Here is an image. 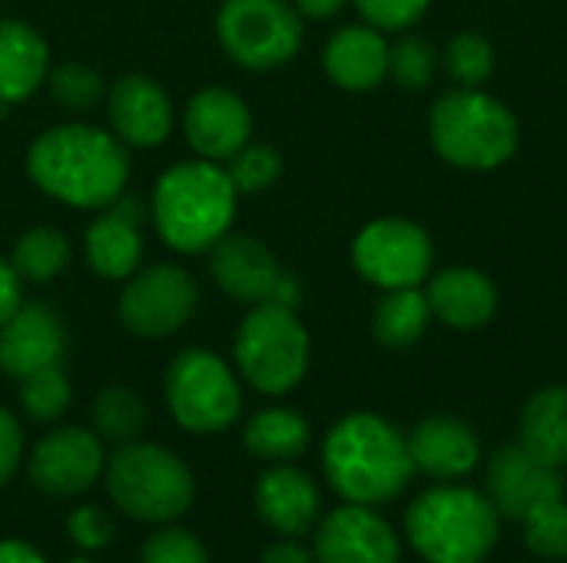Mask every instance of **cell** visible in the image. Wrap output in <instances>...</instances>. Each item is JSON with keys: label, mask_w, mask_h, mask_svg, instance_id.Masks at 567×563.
<instances>
[{"label": "cell", "mask_w": 567, "mask_h": 563, "mask_svg": "<svg viewBox=\"0 0 567 563\" xmlns=\"http://www.w3.org/2000/svg\"><path fill=\"white\" fill-rule=\"evenodd\" d=\"M27 471L43 498L73 501L103 478L106 445L93 428L60 425L33 445Z\"/></svg>", "instance_id": "12"}, {"label": "cell", "mask_w": 567, "mask_h": 563, "mask_svg": "<svg viewBox=\"0 0 567 563\" xmlns=\"http://www.w3.org/2000/svg\"><path fill=\"white\" fill-rule=\"evenodd\" d=\"M179 133L189 143L193 156L213 159V163H229L256 129L252 110L243 93L209 83L199 86L186 106L179 110Z\"/></svg>", "instance_id": "15"}, {"label": "cell", "mask_w": 567, "mask_h": 563, "mask_svg": "<svg viewBox=\"0 0 567 563\" xmlns=\"http://www.w3.org/2000/svg\"><path fill=\"white\" fill-rule=\"evenodd\" d=\"M243 445L262 465H289L309 451L312 425L296 408L269 405L243 425Z\"/></svg>", "instance_id": "25"}, {"label": "cell", "mask_w": 567, "mask_h": 563, "mask_svg": "<svg viewBox=\"0 0 567 563\" xmlns=\"http://www.w3.org/2000/svg\"><path fill=\"white\" fill-rule=\"evenodd\" d=\"M322 475L346 504H389L415 478L409 435L375 411H352L326 431Z\"/></svg>", "instance_id": "3"}, {"label": "cell", "mask_w": 567, "mask_h": 563, "mask_svg": "<svg viewBox=\"0 0 567 563\" xmlns=\"http://www.w3.org/2000/svg\"><path fill=\"white\" fill-rule=\"evenodd\" d=\"M259 563H316V554L299 538H279L259 554Z\"/></svg>", "instance_id": "41"}, {"label": "cell", "mask_w": 567, "mask_h": 563, "mask_svg": "<svg viewBox=\"0 0 567 563\" xmlns=\"http://www.w3.org/2000/svg\"><path fill=\"white\" fill-rule=\"evenodd\" d=\"M518 445L551 468L567 465V388L548 385L538 388L518 418Z\"/></svg>", "instance_id": "26"}, {"label": "cell", "mask_w": 567, "mask_h": 563, "mask_svg": "<svg viewBox=\"0 0 567 563\" xmlns=\"http://www.w3.org/2000/svg\"><path fill=\"white\" fill-rule=\"evenodd\" d=\"M20 302H23V279L13 272L10 259L0 256V325L17 312Z\"/></svg>", "instance_id": "40"}, {"label": "cell", "mask_w": 567, "mask_h": 563, "mask_svg": "<svg viewBox=\"0 0 567 563\" xmlns=\"http://www.w3.org/2000/svg\"><path fill=\"white\" fill-rule=\"evenodd\" d=\"M362 23L382 30V33H405L415 27L432 0H352Z\"/></svg>", "instance_id": "37"}, {"label": "cell", "mask_w": 567, "mask_h": 563, "mask_svg": "<svg viewBox=\"0 0 567 563\" xmlns=\"http://www.w3.org/2000/svg\"><path fill=\"white\" fill-rule=\"evenodd\" d=\"M169 418L189 435H223L243 415V378L213 348H179L163 375Z\"/></svg>", "instance_id": "8"}, {"label": "cell", "mask_w": 567, "mask_h": 563, "mask_svg": "<svg viewBox=\"0 0 567 563\" xmlns=\"http://www.w3.org/2000/svg\"><path fill=\"white\" fill-rule=\"evenodd\" d=\"M146 199H136L123 192L106 209L90 212V222L83 229V259L90 272L103 282H123L130 279L146 256Z\"/></svg>", "instance_id": "14"}, {"label": "cell", "mask_w": 567, "mask_h": 563, "mask_svg": "<svg viewBox=\"0 0 567 563\" xmlns=\"http://www.w3.org/2000/svg\"><path fill=\"white\" fill-rule=\"evenodd\" d=\"M346 3L349 0H292L302 20H332L336 13H342Z\"/></svg>", "instance_id": "43"}, {"label": "cell", "mask_w": 567, "mask_h": 563, "mask_svg": "<svg viewBox=\"0 0 567 563\" xmlns=\"http://www.w3.org/2000/svg\"><path fill=\"white\" fill-rule=\"evenodd\" d=\"M439 73V53L429 40L405 33L389 46V76L402 90H425Z\"/></svg>", "instance_id": "35"}, {"label": "cell", "mask_w": 567, "mask_h": 563, "mask_svg": "<svg viewBox=\"0 0 567 563\" xmlns=\"http://www.w3.org/2000/svg\"><path fill=\"white\" fill-rule=\"evenodd\" d=\"M316 563H402V538L369 504H346L319 518Z\"/></svg>", "instance_id": "16"}, {"label": "cell", "mask_w": 567, "mask_h": 563, "mask_svg": "<svg viewBox=\"0 0 567 563\" xmlns=\"http://www.w3.org/2000/svg\"><path fill=\"white\" fill-rule=\"evenodd\" d=\"M409 455L419 475L452 484L465 481L482 465V441L468 421L455 415H429L412 428Z\"/></svg>", "instance_id": "21"}, {"label": "cell", "mask_w": 567, "mask_h": 563, "mask_svg": "<svg viewBox=\"0 0 567 563\" xmlns=\"http://www.w3.org/2000/svg\"><path fill=\"white\" fill-rule=\"evenodd\" d=\"M522 538L535 561L561 563L567 561V501L551 498L538 508H532L522 518Z\"/></svg>", "instance_id": "32"}, {"label": "cell", "mask_w": 567, "mask_h": 563, "mask_svg": "<svg viewBox=\"0 0 567 563\" xmlns=\"http://www.w3.org/2000/svg\"><path fill=\"white\" fill-rule=\"evenodd\" d=\"M236 192L239 196H259V192H269L279 176H282V156L276 146L269 143H256L249 139L229 163H223Z\"/></svg>", "instance_id": "34"}, {"label": "cell", "mask_w": 567, "mask_h": 563, "mask_svg": "<svg viewBox=\"0 0 567 563\" xmlns=\"http://www.w3.org/2000/svg\"><path fill=\"white\" fill-rule=\"evenodd\" d=\"M409 548L425 563H485L502 538V514L485 491L458 481L422 491L402 521Z\"/></svg>", "instance_id": "4"}, {"label": "cell", "mask_w": 567, "mask_h": 563, "mask_svg": "<svg viewBox=\"0 0 567 563\" xmlns=\"http://www.w3.org/2000/svg\"><path fill=\"white\" fill-rule=\"evenodd\" d=\"M239 199L223 163L189 156L153 179L146 196L150 229L179 256H206L236 229Z\"/></svg>", "instance_id": "2"}, {"label": "cell", "mask_w": 567, "mask_h": 563, "mask_svg": "<svg viewBox=\"0 0 567 563\" xmlns=\"http://www.w3.org/2000/svg\"><path fill=\"white\" fill-rule=\"evenodd\" d=\"M27 179L53 202L96 212L130 189V149L96 123L70 116L40 129L23 153Z\"/></svg>", "instance_id": "1"}, {"label": "cell", "mask_w": 567, "mask_h": 563, "mask_svg": "<svg viewBox=\"0 0 567 563\" xmlns=\"http://www.w3.org/2000/svg\"><path fill=\"white\" fill-rule=\"evenodd\" d=\"M43 90L50 93V100L66 116L93 113L106 100V80H103V73L96 66L83 63V60H60V63H53L50 73H47Z\"/></svg>", "instance_id": "30"}, {"label": "cell", "mask_w": 567, "mask_h": 563, "mask_svg": "<svg viewBox=\"0 0 567 563\" xmlns=\"http://www.w3.org/2000/svg\"><path fill=\"white\" fill-rule=\"evenodd\" d=\"M252 504L259 521L276 531L279 538H302L309 531H316L319 518H322V494L316 488V481L289 465H269L252 488Z\"/></svg>", "instance_id": "20"}, {"label": "cell", "mask_w": 567, "mask_h": 563, "mask_svg": "<svg viewBox=\"0 0 567 563\" xmlns=\"http://www.w3.org/2000/svg\"><path fill=\"white\" fill-rule=\"evenodd\" d=\"M206 272L213 285L236 305H262L276 299L286 275L276 252L252 232H226L206 252Z\"/></svg>", "instance_id": "17"}, {"label": "cell", "mask_w": 567, "mask_h": 563, "mask_svg": "<svg viewBox=\"0 0 567 563\" xmlns=\"http://www.w3.org/2000/svg\"><path fill=\"white\" fill-rule=\"evenodd\" d=\"M110 501L133 521L169 524L183 518L196 501V478L189 465L153 441L120 445L106 461Z\"/></svg>", "instance_id": "7"}, {"label": "cell", "mask_w": 567, "mask_h": 563, "mask_svg": "<svg viewBox=\"0 0 567 563\" xmlns=\"http://www.w3.org/2000/svg\"><path fill=\"white\" fill-rule=\"evenodd\" d=\"M150 425V408L146 402L126 388V385H110L96 392L90 405V428L103 438V445H130L140 441Z\"/></svg>", "instance_id": "29"}, {"label": "cell", "mask_w": 567, "mask_h": 563, "mask_svg": "<svg viewBox=\"0 0 567 563\" xmlns=\"http://www.w3.org/2000/svg\"><path fill=\"white\" fill-rule=\"evenodd\" d=\"M485 494L508 521H522L532 508L561 498V471L528 455L522 445H505L485 465Z\"/></svg>", "instance_id": "18"}, {"label": "cell", "mask_w": 567, "mask_h": 563, "mask_svg": "<svg viewBox=\"0 0 567 563\" xmlns=\"http://www.w3.org/2000/svg\"><path fill=\"white\" fill-rule=\"evenodd\" d=\"M525 563H528V561H525Z\"/></svg>", "instance_id": "45"}, {"label": "cell", "mask_w": 567, "mask_h": 563, "mask_svg": "<svg viewBox=\"0 0 567 563\" xmlns=\"http://www.w3.org/2000/svg\"><path fill=\"white\" fill-rule=\"evenodd\" d=\"M66 538H70L73 548H80V551H86V554H96V551H103V548L113 544L116 524H113V518H110L103 508H96V504H80V508H73L70 518H66Z\"/></svg>", "instance_id": "38"}, {"label": "cell", "mask_w": 567, "mask_h": 563, "mask_svg": "<svg viewBox=\"0 0 567 563\" xmlns=\"http://www.w3.org/2000/svg\"><path fill=\"white\" fill-rule=\"evenodd\" d=\"M445 70L458 86H485L495 73V46L485 33L462 30L445 46Z\"/></svg>", "instance_id": "33"}, {"label": "cell", "mask_w": 567, "mask_h": 563, "mask_svg": "<svg viewBox=\"0 0 567 563\" xmlns=\"http://www.w3.org/2000/svg\"><path fill=\"white\" fill-rule=\"evenodd\" d=\"M429 139L449 166L488 173L518 153L522 126L498 96L482 86H455L432 103Z\"/></svg>", "instance_id": "5"}, {"label": "cell", "mask_w": 567, "mask_h": 563, "mask_svg": "<svg viewBox=\"0 0 567 563\" xmlns=\"http://www.w3.org/2000/svg\"><path fill=\"white\" fill-rule=\"evenodd\" d=\"M66 355V325L47 302L23 299L0 325V372L13 382L60 365Z\"/></svg>", "instance_id": "19"}, {"label": "cell", "mask_w": 567, "mask_h": 563, "mask_svg": "<svg viewBox=\"0 0 567 563\" xmlns=\"http://www.w3.org/2000/svg\"><path fill=\"white\" fill-rule=\"evenodd\" d=\"M213 30L229 63L269 73L299 56L306 27L292 0H219Z\"/></svg>", "instance_id": "9"}, {"label": "cell", "mask_w": 567, "mask_h": 563, "mask_svg": "<svg viewBox=\"0 0 567 563\" xmlns=\"http://www.w3.org/2000/svg\"><path fill=\"white\" fill-rule=\"evenodd\" d=\"M432 325V305L419 285L412 289H389L375 302L372 312V335L389 352H405L425 338Z\"/></svg>", "instance_id": "27"}, {"label": "cell", "mask_w": 567, "mask_h": 563, "mask_svg": "<svg viewBox=\"0 0 567 563\" xmlns=\"http://www.w3.org/2000/svg\"><path fill=\"white\" fill-rule=\"evenodd\" d=\"M106 129L126 149H156L163 146L176 123L179 110L169 90L150 73H123L106 86Z\"/></svg>", "instance_id": "13"}, {"label": "cell", "mask_w": 567, "mask_h": 563, "mask_svg": "<svg viewBox=\"0 0 567 563\" xmlns=\"http://www.w3.org/2000/svg\"><path fill=\"white\" fill-rule=\"evenodd\" d=\"M66 563H96V561H90V557H73V561H66Z\"/></svg>", "instance_id": "44"}, {"label": "cell", "mask_w": 567, "mask_h": 563, "mask_svg": "<svg viewBox=\"0 0 567 563\" xmlns=\"http://www.w3.org/2000/svg\"><path fill=\"white\" fill-rule=\"evenodd\" d=\"M199 282L179 262H143L130 279L120 282L116 319L120 325L146 342L183 332L199 312Z\"/></svg>", "instance_id": "10"}, {"label": "cell", "mask_w": 567, "mask_h": 563, "mask_svg": "<svg viewBox=\"0 0 567 563\" xmlns=\"http://www.w3.org/2000/svg\"><path fill=\"white\" fill-rule=\"evenodd\" d=\"M10 265L23 279V285H47L60 279L73 262V239L56 226H30L13 239Z\"/></svg>", "instance_id": "28"}, {"label": "cell", "mask_w": 567, "mask_h": 563, "mask_svg": "<svg viewBox=\"0 0 567 563\" xmlns=\"http://www.w3.org/2000/svg\"><path fill=\"white\" fill-rule=\"evenodd\" d=\"M0 563H47V557L33 544H27V541L3 538L0 541Z\"/></svg>", "instance_id": "42"}, {"label": "cell", "mask_w": 567, "mask_h": 563, "mask_svg": "<svg viewBox=\"0 0 567 563\" xmlns=\"http://www.w3.org/2000/svg\"><path fill=\"white\" fill-rule=\"evenodd\" d=\"M389 40L369 23L339 27L322 46L326 76L346 93H369L389 76Z\"/></svg>", "instance_id": "23"}, {"label": "cell", "mask_w": 567, "mask_h": 563, "mask_svg": "<svg viewBox=\"0 0 567 563\" xmlns=\"http://www.w3.org/2000/svg\"><path fill=\"white\" fill-rule=\"evenodd\" d=\"M53 66L47 37L17 17L0 20V106H17L37 96Z\"/></svg>", "instance_id": "24"}, {"label": "cell", "mask_w": 567, "mask_h": 563, "mask_svg": "<svg viewBox=\"0 0 567 563\" xmlns=\"http://www.w3.org/2000/svg\"><path fill=\"white\" fill-rule=\"evenodd\" d=\"M140 563H209L203 541L183 528H163L146 538Z\"/></svg>", "instance_id": "36"}, {"label": "cell", "mask_w": 567, "mask_h": 563, "mask_svg": "<svg viewBox=\"0 0 567 563\" xmlns=\"http://www.w3.org/2000/svg\"><path fill=\"white\" fill-rule=\"evenodd\" d=\"M23 465V428L20 418L7 408H0V488L10 484V478Z\"/></svg>", "instance_id": "39"}, {"label": "cell", "mask_w": 567, "mask_h": 563, "mask_svg": "<svg viewBox=\"0 0 567 563\" xmlns=\"http://www.w3.org/2000/svg\"><path fill=\"white\" fill-rule=\"evenodd\" d=\"M352 265L369 285L382 292L412 289L429 282L435 269V246L425 226L402 216H382L355 232Z\"/></svg>", "instance_id": "11"}, {"label": "cell", "mask_w": 567, "mask_h": 563, "mask_svg": "<svg viewBox=\"0 0 567 563\" xmlns=\"http://www.w3.org/2000/svg\"><path fill=\"white\" fill-rule=\"evenodd\" d=\"M20 408L30 421L53 425L60 421L73 405V382L66 378L63 365L40 368L27 378H20Z\"/></svg>", "instance_id": "31"}, {"label": "cell", "mask_w": 567, "mask_h": 563, "mask_svg": "<svg viewBox=\"0 0 567 563\" xmlns=\"http://www.w3.org/2000/svg\"><path fill=\"white\" fill-rule=\"evenodd\" d=\"M432 319L455 332H478L498 315V285L475 265H449L429 275Z\"/></svg>", "instance_id": "22"}, {"label": "cell", "mask_w": 567, "mask_h": 563, "mask_svg": "<svg viewBox=\"0 0 567 563\" xmlns=\"http://www.w3.org/2000/svg\"><path fill=\"white\" fill-rule=\"evenodd\" d=\"M312 362V338L299 312L279 302L249 305L233 332V368L252 392L282 398L302 385Z\"/></svg>", "instance_id": "6"}]
</instances>
